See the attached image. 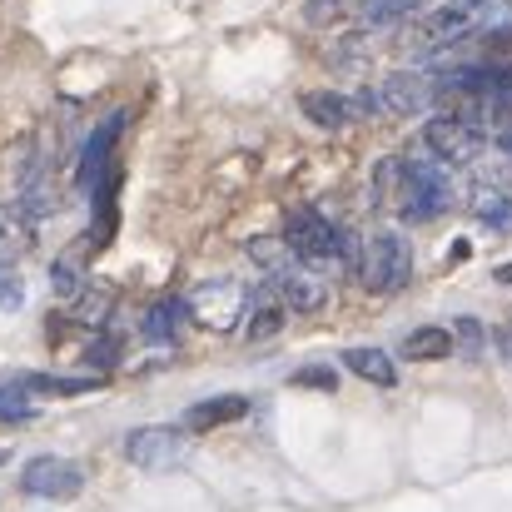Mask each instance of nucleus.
<instances>
[{
    "label": "nucleus",
    "mask_w": 512,
    "mask_h": 512,
    "mask_svg": "<svg viewBox=\"0 0 512 512\" xmlns=\"http://www.w3.org/2000/svg\"><path fill=\"white\" fill-rule=\"evenodd\" d=\"M378 199L393 204L408 224H428L453 209V179L438 160H378Z\"/></svg>",
    "instance_id": "1"
},
{
    "label": "nucleus",
    "mask_w": 512,
    "mask_h": 512,
    "mask_svg": "<svg viewBox=\"0 0 512 512\" xmlns=\"http://www.w3.org/2000/svg\"><path fill=\"white\" fill-rule=\"evenodd\" d=\"M358 279L368 294H398L413 279V244L403 239V229H373L358 249Z\"/></svg>",
    "instance_id": "2"
},
{
    "label": "nucleus",
    "mask_w": 512,
    "mask_h": 512,
    "mask_svg": "<svg viewBox=\"0 0 512 512\" xmlns=\"http://www.w3.org/2000/svg\"><path fill=\"white\" fill-rule=\"evenodd\" d=\"M244 309H249V289H244L239 279H204V284H194L189 299H184V314H189L199 329H209V334L239 329V324H244Z\"/></svg>",
    "instance_id": "3"
},
{
    "label": "nucleus",
    "mask_w": 512,
    "mask_h": 512,
    "mask_svg": "<svg viewBox=\"0 0 512 512\" xmlns=\"http://www.w3.org/2000/svg\"><path fill=\"white\" fill-rule=\"evenodd\" d=\"M423 145H428V155H433L438 165L468 170V165H478V160H483L488 135H483V130H473V125H463L458 115H438V120H428V125H423Z\"/></svg>",
    "instance_id": "4"
},
{
    "label": "nucleus",
    "mask_w": 512,
    "mask_h": 512,
    "mask_svg": "<svg viewBox=\"0 0 512 512\" xmlns=\"http://www.w3.org/2000/svg\"><path fill=\"white\" fill-rule=\"evenodd\" d=\"M279 239L289 244V254L299 264H329V259H339V224H329L319 209H294Z\"/></svg>",
    "instance_id": "5"
},
{
    "label": "nucleus",
    "mask_w": 512,
    "mask_h": 512,
    "mask_svg": "<svg viewBox=\"0 0 512 512\" xmlns=\"http://www.w3.org/2000/svg\"><path fill=\"white\" fill-rule=\"evenodd\" d=\"M20 488H25L30 498H55V503H70V498H80V488H85V468H80V463H70V458L45 453V458H30V463H25Z\"/></svg>",
    "instance_id": "6"
},
{
    "label": "nucleus",
    "mask_w": 512,
    "mask_h": 512,
    "mask_svg": "<svg viewBox=\"0 0 512 512\" xmlns=\"http://www.w3.org/2000/svg\"><path fill=\"white\" fill-rule=\"evenodd\" d=\"M433 100H438V85H433L428 75H418V70H388V75L378 80V105L393 110V115H403V120L428 115Z\"/></svg>",
    "instance_id": "7"
},
{
    "label": "nucleus",
    "mask_w": 512,
    "mask_h": 512,
    "mask_svg": "<svg viewBox=\"0 0 512 512\" xmlns=\"http://www.w3.org/2000/svg\"><path fill=\"white\" fill-rule=\"evenodd\" d=\"M125 458L135 463V468H145V473H170L184 463V438H179V428H135L130 438H125Z\"/></svg>",
    "instance_id": "8"
},
{
    "label": "nucleus",
    "mask_w": 512,
    "mask_h": 512,
    "mask_svg": "<svg viewBox=\"0 0 512 512\" xmlns=\"http://www.w3.org/2000/svg\"><path fill=\"white\" fill-rule=\"evenodd\" d=\"M274 294L284 299L289 314H319L329 304V279L314 274L309 264H289L284 274H274Z\"/></svg>",
    "instance_id": "9"
},
{
    "label": "nucleus",
    "mask_w": 512,
    "mask_h": 512,
    "mask_svg": "<svg viewBox=\"0 0 512 512\" xmlns=\"http://www.w3.org/2000/svg\"><path fill=\"white\" fill-rule=\"evenodd\" d=\"M244 339L249 343H264V339H274L279 329H284V319H289V309H284V299L264 284L259 294H249V309H244Z\"/></svg>",
    "instance_id": "10"
},
{
    "label": "nucleus",
    "mask_w": 512,
    "mask_h": 512,
    "mask_svg": "<svg viewBox=\"0 0 512 512\" xmlns=\"http://www.w3.org/2000/svg\"><path fill=\"white\" fill-rule=\"evenodd\" d=\"M244 413H249V398L224 393V398L194 403V408L184 413V428H189V433H214V428H224V423H234V418H244Z\"/></svg>",
    "instance_id": "11"
},
{
    "label": "nucleus",
    "mask_w": 512,
    "mask_h": 512,
    "mask_svg": "<svg viewBox=\"0 0 512 512\" xmlns=\"http://www.w3.org/2000/svg\"><path fill=\"white\" fill-rule=\"evenodd\" d=\"M115 135H120V115H110L95 135H90V145H85V155H80V189H100V174L110 165V145H115Z\"/></svg>",
    "instance_id": "12"
},
{
    "label": "nucleus",
    "mask_w": 512,
    "mask_h": 512,
    "mask_svg": "<svg viewBox=\"0 0 512 512\" xmlns=\"http://www.w3.org/2000/svg\"><path fill=\"white\" fill-rule=\"evenodd\" d=\"M398 358H408V363H443V358H453V334L448 329H413V334H403L398 343Z\"/></svg>",
    "instance_id": "13"
},
{
    "label": "nucleus",
    "mask_w": 512,
    "mask_h": 512,
    "mask_svg": "<svg viewBox=\"0 0 512 512\" xmlns=\"http://www.w3.org/2000/svg\"><path fill=\"white\" fill-rule=\"evenodd\" d=\"M299 110H304L319 130H343V125L353 120V105H348L343 95H334V90H304V95H299Z\"/></svg>",
    "instance_id": "14"
},
{
    "label": "nucleus",
    "mask_w": 512,
    "mask_h": 512,
    "mask_svg": "<svg viewBox=\"0 0 512 512\" xmlns=\"http://www.w3.org/2000/svg\"><path fill=\"white\" fill-rule=\"evenodd\" d=\"M343 368L358 373L363 383H378V388H393L398 383V368H393V358L383 348H348L343 353Z\"/></svg>",
    "instance_id": "15"
},
{
    "label": "nucleus",
    "mask_w": 512,
    "mask_h": 512,
    "mask_svg": "<svg viewBox=\"0 0 512 512\" xmlns=\"http://www.w3.org/2000/svg\"><path fill=\"white\" fill-rule=\"evenodd\" d=\"M468 204H473V214H478L483 224L512 229V194H503L498 184H478V189L468 194Z\"/></svg>",
    "instance_id": "16"
},
{
    "label": "nucleus",
    "mask_w": 512,
    "mask_h": 512,
    "mask_svg": "<svg viewBox=\"0 0 512 512\" xmlns=\"http://www.w3.org/2000/svg\"><path fill=\"white\" fill-rule=\"evenodd\" d=\"M30 244V214L25 209H0V264H15V254Z\"/></svg>",
    "instance_id": "17"
},
{
    "label": "nucleus",
    "mask_w": 512,
    "mask_h": 512,
    "mask_svg": "<svg viewBox=\"0 0 512 512\" xmlns=\"http://www.w3.org/2000/svg\"><path fill=\"white\" fill-rule=\"evenodd\" d=\"M179 319H184V299H165V304H155V309L145 314V339L150 343H174Z\"/></svg>",
    "instance_id": "18"
},
{
    "label": "nucleus",
    "mask_w": 512,
    "mask_h": 512,
    "mask_svg": "<svg viewBox=\"0 0 512 512\" xmlns=\"http://www.w3.org/2000/svg\"><path fill=\"white\" fill-rule=\"evenodd\" d=\"M249 259H254L259 269H269V274H284L289 264H299V259L289 254V244H284V239H269V234L249 239Z\"/></svg>",
    "instance_id": "19"
},
{
    "label": "nucleus",
    "mask_w": 512,
    "mask_h": 512,
    "mask_svg": "<svg viewBox=\"0 0 512 512\" xmlns=\"http://www.w3.org/2000/svg\"><path fill=\"white\" fill-rule=\"evenodd\" d=\"M25 393H30V388H25V378L0 383V418H5V423H25V418L35 413V403H30Z\"/></svg>",
    "instance_id": "20"
},
{
    "label": "nucleus",
    "mask_w": 512,
    "mask_h": 512,
    "mask_svg": "<svg viewBox=\"0 0 512 512\" xmlns=\"http://www.w3.org/2000/svg\"><path fill=\"white\" fill-rule=\"evenodd\" d=\"M75 299H80V304H75V314H80V324H90V329H100V324L110 319V304H115V299H110V289H80Z\"/></svg>",
    "instance_id": "21"
},
{
    "label": "nucleus",
    "mask_w": 512,
    "mask_h": 512,
    "mask_svg": "<svg viewBox=\"0 0 512 512\" xmlns=\"http://www.w3.org/2000/svg\"><path fill=\"white\" fill-rule=\"evenodd\" d=\"M50 284H55V294L60 299H75L80 289H85V279H80V264L65 254V259H55V269H50Z\"/></svg>",
    "instance_id": "22"
},
{
    "label": "nucleus",
    "mask_w": 512,
    "mask_h": 512,
    "mask_svg": "<svg viewBox=\"0 0 512 512\" xmlns=\"http://www.w3.org/2000/svg\"><path fill=\"white\" fill-rule=\"evenodd\" d=\"M453 343H463V353H468V358H483V324H478V319H458Z\"/></svg>",
    "instance_id": "23"
},
{
    "label": "nucleus",
    "mask_w": 512,
    "mask_h": 512,
    "mask_svg": "<svg viewBox=\"0 0 512 512\" xmlns=\"http://www.w3.org/2000/svg\"><path fill=\"white\" fill-rule=\"evenodd\" d=\"M20 304V279H15V264H0V309H15Z\"/></svg>",
    "instance_id": "24"
},
{
    "label": "nucleus",
    "mask_w": 512,
    "mask_h": 512,
    "mask_svg": "<svg viewBox=\"0 0 512 512\" xmlns=\"http://www.w3.org/2000/svg\"><path fill=\"white\" fill-rule=\"evenodd\" d=\"M294 383H299V388H334V373H329V368H299Z\"/></svg>",
    "instance_id": "25"
},
{
    "label": "nucleus",
    "mask_w": 512,
    "mask_h": 512,
    "mask_svg": "<svg viewBox=\"0 0 512 512\" xmlns=\"http://www.w3.org/2000/svg\"><path fill=\"white\" fill-rule=\"evenodd\" d=\"M115 353H120V343L115 339H95L90 343V363H95V368H110V363H115Z\"/></svg>",
    "instance_id": "26"
},
{
    "label": "nucleus",
    "mask_w": 512,
    "mask_h": 512,
    "mask_svg": "<svg viewBox=\"0 0 512 512\" xmlns=\"http://www.w3.org/2000/svg\"><path fill=\"white\" fill-rule=\"evenodd\" d=\"M493 279H498V284H512V259H508V264H498V269H493Z\"/></svg>",
    "instance_id": "27"
},
{
    "label": "nucleus",
    "mask_w": 512,
    "mask_h": 512,
    "mask_svg": "<svg viewBox=\"0 0 512 512\" xmlns=\"http://www.w3.org/2000/svg\"><path fill=\"white\" fill-rule=\"evenodd\" d=\"M503 150H508V155H512V125H508V130H503Z\"/></svg>",
    "instance_id": "28"
}]
</instances>
